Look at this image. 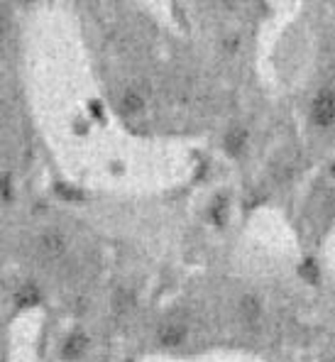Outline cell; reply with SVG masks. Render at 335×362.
Masks as SVG:
<instances>
[{"instance_id": "obj_1", "label": "cell", "mask_w": 335, "mask_h": 362, "mask_svg": "<svg viewBox=\"0 0 335 362\" xmlns=\"http://www.w3.org/2000/svg\"><path fill=\"white\" fill-rule=\"evenodd\" d=\"M35 250H37V257L42 259H59L64 252H66V238L57 230H47L37 238L35 243Z\"/></svg>"}, {"instance_id": "obj_2", "label": "cell", "mask_w": 335, "mask_h": 362, "mask_svg": "<svg viewBox=\"0 0 335 362\" xmlns=\"http://www.w3.org/2000/svg\"><path fill=\"white\" fill-rule=\"evenodd\" d=\"M311 118L318 127H328L335 122V90L333 88H326L316 95Z\"/></svg>"}, {"instance_id": "obj_3", "label": "cell", "mask_w": 335, "mask_h": 362, "mask_svg": "<svg viewBox=\"0 0 335 362\" xmlns=\"http://www.w3.org/2000/svg\"><path fill=\"white\" fill-rule=\"evenodd\" d=\"M184 335H186V326L182 321H164L157 331V340L162 345H169V348H172V345L182 343Z\"/></svg>"}, {"instance_id": "obj_4", "label": "cell", "mask_w": 335, "mask_h": 362, "mask_svg": "<svg viewBox=\"0 0 335 362\" xmlns=\"http://www.w3.org/2000/svg\"><path fill=\"white\" fill-rule=\"evenodd\" d=\"M88 348V338L83 333H71L66 340L61 343V355L66 360H78Z\"/></svg>"}, {"instance_id": "obj_5", "label": "cell", "mask_w": 335, "mask_h": 362, "mask_svg": "<svg viewBox=\"0 0 335 362\" xmlns=\"http://www.w3.org/2000/svg\"><path fill=\"white\" fill-rule=\"evenodd\" d=\"M237 313H240V318L245 323H257L259 321V316H262V303H259L257 296H252V294H247V296H242L240 303H237Z\"/></svg>"}, {"instance_id": "obj_6", "label": "cell", "mask_w": 335, "mask_h": 362, "mask_svg": "<svg viewBox=\"0 0 335 362\" xmlns=\"http://www.w3.org/2000/svg\"><path fill=\"white\" fill-rule=\"evenodd\" d=\"M120 105H122V110H125V113H140L145 103H142L140 93H135V90H127V93H122Z\"/></svg>"}, {"instance_id": "obj_7", "label": "cell", "mask_w": 335, "mask_h": 362, "mask_svg": "<svg viewBox=\"0 0 335 362\" xmlns=\"http://www.w3.org/2000/svg\"><path fill=\"white\" fill-rule=\"evenodd\" d=\"M242 145V135H230V142H228V147H230L233 152H237Z\"/></svg>"}, {"instance_id": "obj_8", "label": "cell", "mask_w": 335, "mask_h": 362, "mask_svg": "<svg viewBox=\"0 0 335 362\" xmlns=\"http://www.w3.org/2000/svg\"><path fill=\"white\" fill-rule=\"evenodd\" d=\"M20 3H30V0H20Z\"/></svg>"}]
</instances>
